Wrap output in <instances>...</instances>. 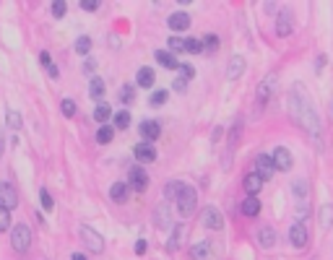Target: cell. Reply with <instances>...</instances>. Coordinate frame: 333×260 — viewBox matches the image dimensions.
Instances as JSON below:
<instances>
[{
	"label": "cell",
	"instance_id": "6da1fadb",
	"mask_svg": "<svg viewBox=\"0 0 333 260\" xmlns=\"http://www.w3.org/2000/svg\"><path fill=\"white\" fill-rule=\"evenodd\" d=\"M289 112H292V117L307 130V133L313 136V141L320 143V117H318V112L313 110L310 99L305 96V91H299L297 86H294L292 94H289Z\"/></svg>",
	"mask_w": 333,
	"mask_h": 260
},
{
	"label": "cell",
	"instance_id": "7a4b0ae2",
	"mask_svg": "<svg viewBox=\"0 0 333 260\" xmlns=\"http://www.w3.org/2000/svg\"><path fill=\"white\" fill-rule=\"evenodd\" d=\"M11 247L16 252H21V255L29 252V247H32V229L26 224H16L11 229Z\"/></svg>",
	"mask_w": 333,
	"mask_h": 260
},
{
	"label": "cell",
	"instance_id": "3957f363",
	"mask_svg": "<svg viewBox=\"0 0 333 260\" xmlns=\"http://www.w3.org/2000/svg\"><path fill=\"white\" fill-rule=\"evenodd\" d=\"M174 206H177V213L180 216H193L195 213V206H198V192H195V187H190V185H185L183 187V192H180V198L174 201Z\"/></svg>",
	"mask_w": 333,
	"mask_h": 260
},
{
	"label": "cell",
	"instance_id": "277c9868",
	"mask_svg": "<svg viewBox=\"0 0 333 260\" xmlns=\"http://www.w3.org/2000/svg\"><path fill=\"white\" fill-rule=\"evenodd\" d=\"M81 240H83V245H86V250H92V252H104V237L97 232V229H92V226H81Z\"/></svg>",
	"mask_w": 333,
	"mask_h": 260
},
{
	"label": "cell",
	"instance_id": "5b68a950",
	"mask_svg": "<svg viewBox=\"0 0 333 260\" xmlns=\"http://www.w3.org/2000/svg\"><path fill=\"white\" fill-rule=\"evenodd\" d=\"M154 224H157V229H162V232H172L174 229L172 226V211H169L167 203H159L157 208H154Z\"/></svg>",
	"mask_w": 333,
	"mask_h": 260
},
{
	"label": "cell",
	"instance_id": "8992f818",
	"mask_svg": "<svg viewBox=\"0 0 333 260\" xmlns=\"http://www.w3.org/2000/svg\"><path fill=\"white\" fill-rule=\"evenodd\" d=\"M18 206V192L11 182H0V208L13 211Z\"/></svg>",
	"mask_w": 333,
	"mask_h": 260
},
{
	"label": "cell",
	"instance_id": "52a82bcc",
	"mask_svg": "<svg viewBox=\"0 0 333 260\" xmlns=\"http://www.w3.org/2000/svg\"><path fill=\"white\" fill-rule=\"evenodd\" d=\"M201 221H203V226H206V229H211V232L224 229V216H221V213H219V208H214V206H208V208L203 211Z\"/></svg>",
	"mask_w": 333,
	"mask_h": 260
},
{
	"label": "cell",
	"instance_id": "ba28073f",
	"mask_svg": "<svg viewBox=\"0 0 333 260\" xmlns=\"http://www.w3.org/2000/svg\"><path fill=\"white\" fill-rule=\"evenodd\" d=\"M294 16H292V11L289 8H281L279 11V16H276V34L279 37H289L292 34V29H294Z\"/></svg>",
	"mask_w": 333,
	"mask_h": 260
},
{
	"label": "cell",
	"instance_id": "9c48e42d",
	"mask_svg": "<svg viewBox=\"0 0 333 260\" xmlns=\"http://www.w3.org/2000/svg\"><path fill=\"white\" fill-rule=\"evenodd\" d=\"M128 185H130L133 190H146V187H148L146 169H143V167H130V172H128Z\"/></svg>",
	"mask_w": 333,
	"mask_h": 260
},
{
	"label": "cell",
	"instance_id": "30bf717a",
	"mask_svg": "<svg viewBox=\"0 0 333 260\" xmlns=\"http://www.w3.org/2000/svg\"><path fill=\"white\" fill-rule=\"evenodd\" d=\"M255 172H258L263 180H271V177H274V172H276L274 159H271L268 154H258V159H255Z\"/></svg>",
	"mask_w": 333,
	"mask_h": 260
},
{
	"label": "cell",
	"instance_id": "8fae6325",
	"mask_svg": "<svg viewBox=\"0 0 333 260\" xmlns=\"http://www.w3.org/2000/svg\"><path fill=\"white\" fill-rule=\"evenodd\" d=\"M274 91H276V73H268V76L260 81V86H258V102L265 104V102L271 99Z\"/></svg>",
	"mask_w": 333,
	"mask_h": 260
},
{
	"label": "cell",
	"instance_id": "7c38bea8",
	"mask_svg": "<svg viewBox=\"0 0 333 260\" xmlns=\"http://www.w3.org/2000/svg\"><path fill=\"white\" fill-rule=\"evenodd\" d=\"M271 159H274L276 169H281V172H289L292 164H294V159H292V154H289V148H284V146H279V148L274 151Z\"/></svg>",
	"mask_w": 333,
	"mask_h": 260
},
{
	"label": "cell",
	"instance_id": "4fadbf2b",
	"mask_svg": "<svg viewBox=\"0 0 333 260\" xmlns=\"http://www.w3.org/2000/svg\"><path fill=\"white\" fill-rule=\"evenodd\" d=\"M289 240H292V245L297 247V250H302L305 245H307V240H310V234H307V226L305 224H294L292 229H289Z\"/></svg>",
	"mask_w": 333,
	"mask_h": 260
},
{
	"label": "cell",
	"instance_id": "5bb4252c",
	"mask_svg": "<svg viewBox=\"0 0 333 260\" xmlns=\"http://www.w3.org/2000/svg\"><path fill=\"white\" fill-rule=\"evenodd\" d=\"M185 234H188V229L183 226V224H177L172 232H169V240H167V250L169 252H177L180 250V245H183V240H185Z\"/></svg>",
	"mask_w": 333,
	"mask_h": 260
},
{
	"label": "cell",
	"instance_id": "9a60e30c",
	"mask_svg": "<svg viewBox=\"0 0 333 260\" xmlns=\"http://www.w3.org/2000/svg\"><path fill=\"white\" fill-rule=\"evenodd\" d=\"M167 26H169L172 31H185V29L190 26V16L183 13V11H177V13H172V16L167 18Z\"/></svg>",
	"mask_w": 333,
	"mask_h": 260
},
{
	"label": "cell",
	"instance_id": "2e32d148",
	"mask_svg": "<svg viewBox=\"0 0 333 260\" xmlns=\"http://www.w3.org/2000/svg\"><path fill=\"white\" fill-rule=\"evenodd\" d=\"M154 57H157L159 65H164V68H169V71H180V65H183L180 60L174 57V52H169V50H157Z\"/></svg>",
	"mask_w": 333,
	"mask_h": 260
},
{
	"label": "cell",
	"instance_id": "e0dca14e",
	"mask_svg": "<svg viewBox=\"0 0 333 260\" xmlns=\"http://www.w3.org/2000/svg\"><path fill=\"white\" fill-rule=\"evenodd\" d=\"M242 73H245V57L234 55V57L229 60V65H227V78H229V81H237Z\"/></svg>",
	"mask_w": 333,
	"mask_h": 260
},
{
	"label": "cell",
	"instance_id": "ac0fdd59",
	"mask_svg": "<svg viewBox=\"0 0 333 260\" xmlns=\"http://www.w3.org/2000/svg\"><path fill=\"white\" fill-rule=\"evenodd\" d=\"M141 136L146 138V143H148V141H157V138L162 136L159 122H157V120H143V122H141Z\"/></svg>",
	"mask_w": 333,
	"mask_h": 260
},
{
	"label": "cell",
	"instance_id": "d6986e66",
	"mask_svg": "<svg viewBox=\"0 0 333 260\" xmlns=\"http://www.w3.org/2000/svg\"><path fill=\"white\" fill-rule=\"evenodd\" d=\"M263 177L258 175V172H250V175L245 177V180H242V187H245L248 190V195H258L260 192V187H263Z\"/></svg>",
	"mask_w": 333,
	"mask_h": 260
},
{
	"label": "cell",
	"instance_id": "ffe728a7",
	"mask_svg": "<svg viewBox=\"0 0 333 260\" xmlns=\"http://www.w3.org/2000/svg\"><path fill=\"white\" fill-rule=\"evenodd\" d=\"M104 94H107V86L102 78H92V83H88V96H92L94 102L104 104Z\"/></svg>",
	"mask_w": 333,
	"mask_h": 260
},
{
	"label": "cell",
	"instance_id": "44dd1931",
	"mask_svg": "<svg viewBox=\"0 0 333 260\" xmlns=\"http://www.w3.org/2000/svg\"><path fill=\"white\" fill-rule=\"evenodd\" d=\"M133 154H136V159L138 161H154V159H157V148H154V146H148V143H138L136 148H133Z\"/></svg>",
	"mask_w": 333,
	"mask_h": 260
},
{
	"label": "cell",
	"instance_id": "7402d4cb",
	"mask_svg": "<svg viewBox=\"0 0 333 260\" xmlns=\"http://www.w3.org/2000/svg\"><path fill=\"white\" fill-rule=\"evenodd\" d=\"M239 211L245 213V216H250V219H253V216H258V213H260V201L255 198V195H248V198L239 203Z\"/></svg>",
	"mask_w": 333,
	"mask_h": 260
},
{
	"label": "cell",
	"instance_id": "603a6c76",
	"mask_svg": "<svg viewBox=\"0 0 333 260\" xmlns=\"http://www.w3.org/2000/svg\"><path fill=\"white\" fill-rule=\"evenodd\" d=\"M154 81H157V73H154V68H141L136 73V83L141 86V89H151Z\"/></svg>",
	"mask_w": 333,
	"mask_h": 260
},
{
	"label": "cell",
	"instance_id": "cb8c5ba5",
	"mask_svg": "<svg viewBox=\"0 0 333 260\" xmlns=\"http://www.w3.org/2000/svg\"><path fill=\"white\" fill-rule=\"evenodd\" d=\"M183 187H185V182H180V180L167 182L164 185V201H177V198H180V192H183Z\"/></svg>",
	"mask_w": 333,
	"mask_h": 260
},
{
	"label": "cell",
	"instance_id": "d4e9b609",
	"mask_svg": "<svg viewBox=\"0 0 333 260\" xmlns=\"http://www.w3.org/2000/svg\"><path fill=\"white\" fill-rule=\"evenodd\" d=\"M190 257L193 260H208L211 257V245L208 242H195L190 247Z\"/></svg>",
	"mask_w": 333,
	"mask_h": 260
},
{
	"label": "cell",
	"instance_id": "484cf974",
	"mask_svg": "<svg viewBox=\"0 0 333 260\" xmlns=\"http://www.w3.org/2000/svg\"><path fill=\"white\" fill-rule=\"evenodd\" d=\"M258 240H260L263 247H274V245H276V232H274V226H260V229H258Z\"/></svg>",
	"mask_w": 333,
	"mask_h": 260
},
{
	"label": "cell",
	"instance_id": "4316f807",
	"mask_svg": "<svg viewBox=\"0 0 333 260\" xmlns=\"http://www.w3.org/2000/svg\"><path fill=\"white\" fill-rule=\"evenodd\" d=\"M128 187L130 185H125V182H115L112 187H109V198H112L115 203H123L128 198Z\"/></svg>",
	"mask_w": 333,
	"mask_h": 260
},
{
	"label": "cell",
	"instance_id": "83f0119b",
	"mask_svg": "<svg viewBox=\"0 0 333 260\" xmlns=\"http://www.w3.org/2000/svg\"><path fill=\"white\" fill-rule=\"evenodd\" d=\"M239 133H242V120H237L229 130V141H227V148H229V154L237 148V141H239Z\"/></svg>",
	"mask_w": 333,
	"mask_h": 260
},
{
	"label": "cell",
	"instance_id": "f1b7e54d",
	"mask_svg": "<svg viewBox=\"0 0 333 260\" xmlns=\"http://www.w3.org/2000/svg\"><path fill=\"white\" fill-rule=\"evenodd\" d=\"M112 117V110H109V104H97V110H94V120L99 125H107V120Z\"/></svg>",
	"mask_w": 333,
	"mask_h": 260
},
{
	"label": "cell",
	"instance_id": "f546056e",
	"mask_svg": "<svg viewBox=\"0 0 333 260\" xmlns=\"http://www.w3.org/2000/svg\"><path fill=\"white\" fill-rule=\"evenodd\" d=\"M185 52H190V55H198V52H203V39L188 37V39H185Z\"/></svg>",
	"mask_w": 333,
	"mask_h": 260
},
{
	"label": "cell",
	"instance_id": "4dcf8cb0",
	"mask_svg": "<svg viewBox=\"0 0 333 260\" xmlns=\"http://www.w3.org/2000/svg\"><path fill=\"white\" fill-rule=\"evenodd\" d=\"M133 99H136V86L125 83L123 89H120V102H123V104H133Z\"/></svg>",
	"mask_w": 333,
	"mask_h": 260
},
{
	"label": "cell",
	"instance_id": "1f68e13d",
	"mask_svg": "<svg viewBox=\"0 0 333 260\" xmlns=\"http://www.w3.org/2000/svg\"><path fill=\"white\" fill-rule=\"evenodd\" d=\"M320 226L323 229H333V206H323V211H320Z\"/></svg>",
	"mask_w": 333,
	"mask_h": 260
},
{
	"label": "cell",
	"instance_id": "d6a6232c",
	"mask_svg": "<svg viewBox=\"0 0 333 260\" xmlns=\"http://www.w3.org/2000/svg\"><path fill=\"white\" fill-rule=\"evenodd\" d=\"M115 138V130H112V125H102L99 130H97V141L99 143H109Z\"/></svg>",
	"mask_w": 333,
	"mask_h": 260
},
{
	"label": "cell",
	"instance_id": "836d02e7",
	"mask_svg": "<svg viewBox=\"0 0 333 260\" xmlns=\"http://www.w3.org/2000/svg\"><path fill=\"white\" fill-rule=\"evenodd\" d=\"M112 122H115V127H120V130H128V125H130V112H128V110L117 112V115L112 117Z\"/></svg>",
	"mask_w": 333,
	"mask_h": 260
},
{
	"label": "cell",
	"instance_id": "e575fe53",
	"mask_svg": "<svg viewBox=\"0 0 333 260\" xmlns=\"http://www.w3.org/2000/svg\"><path fill=\"white\" fill-rule=\"evenodd\" d=\"M167 96H169V91H167V89H159V91H154V94H151L148 104H151V107H162V104L167 102Z\"/></svg>",
	"mask_w": 333,
	"mask_h": 260
},
{
	"label": "cell",
	"instance_id": "d590c367",
	"mask_svg": "<svg viewBox=\"0 0 333 260\" xmlns=\"http://www.w3.org/2000/svg\"><path fill=\"white\" fill-rule=\"evenodd\" d=\"M6 122H8V127H13V130H18L21 125H24V120H21V115H18L16 110H8V115H6Z\"/></svg>",
	"mask_w": 333,
	"mask_h": 260
},
{
	"label": "cell",
	"instance_id": "8d00e7d4",
	"mask_svg": "<svg viewBox=\"0 0 333 260\" xmlns=\"http://www.w3.org/2000/svg\"><path fill=\"white\" fill-rule=\"evenodd\" d=\"M203 50L206 52H216L219 50V37L216 34H206L203 37Z\"/></svg>",
	"mask_w": 333,
	"mask_h": 260
},
{
	"label": "cell",
	"instance_id": "74e56055",
	"mask_svg": "<svg viewBox=\"0 0 333 260\" xmlns=\"http://www.w3.org/2000/svg\"><path fill=\"white\" fill-rule=\"evenodd\" d=\"M88 50H92V39H88V37H78V39H76V52H78V55H86Z\"/></svg>",
	"mask_w": 333,
	"mask_h": 260
},
{
	"label": "cell",
	"instance_id": "f35d334b",
	"mask_svg": "<svg viewBox=\"0 0 333 260\" xmlns=\"http://www.w3.org/2000/svg\"><path fill=\"white\" fill-rule=\"evenodd\" d=\"M60 110H63L65 117H73V115H76V102H73V99H63V102H60Z\"/></svg>",
	"mask_w": 333,
	"mask_h": 260
},
{
	"label": "cell",
	"instance_id": "ab89813d",
	"mask_svg": "<svg viewBox=\"0 0 333 260\" xmlns=\"http://www.w3.org/2000/svg\"><path fill=\"white\" fill-rule=\"evenodd\" d=\"M65 13H68V3H65V0H55V3H52V16L63 18Z\"/></svg>",
	"mask_w": 333,
	"mask_h": 260
},
{
	"label": "cell",
	"instance_id": "60d3db41",
	"mask_svg": "<svg viewBox=\"0 0 333 260\" xmlns=\"http://www.w3.org/2000/svg\"><path fill=\"white\" fill-rule=\"evenodd\" d=\"M167 42H169V52H185V39H180V37H169Z\"/></svg>",
	"mask_w": 333,
	"mask_h": 260
},
{
	"label": "cell",
	"instance_id": "b9f144b4",
	"mask_svg": "<svg viewBox=\"0 0 333 260\" xmlns=\"http://www.w3.org/2000/svg\"><path fill=\"white\" fill-rule=\"evenodd\" d=\"M8 229H11V211L0 208V232H8Z\"/></svg>",
	"mask_w": 333,
	"mask_h": 260
},
{
	"label": "cell",
	"instance_id": "7bdbcfd3",
	"mask_svg": "<svg viewBox=\"0 0 333 260\" xmlns=\"http://www.w3.org/2000/svg\"><path fill=\"white\" fill-rule=\"evenodd\" d=\"M39 201H42V206L47 208V211H52V206H55V203H52V195L47 192V187H42V190H39Z\"/></svg>",
	"mask_w": 333,
	"mask_h": 260
},
{
	"label": "cell",
	"instance_id": "ee69618b",
	"mask_svg": "<svg viewBox=\"0 0 333 260\" xmlns=\"http://www.w3.org/2000/svg\"><path fill=\"white\" fill-rule=\"evenodd\" d=\"M292 190H294L297 198H305V195H307V180H294Z\"/></svg>",
	"mask_w": 333,
	"mask_h": 260
},
{
	"label": "cell",
	"instance_id": "f6af8a7d",
	"mask_svg": "<svg viewBox=\"0 0 333 260\" xmlns=\"http://www.w3.org/2000/svg\"><path fill=\"white\" fill-rule=\"evenodd\" d=\"M193 76H195V68H193V65H188V62H183V65H180V78L190 81Z\"/></svg>",
	"mask_w": 333,
	"mask_h": 260
},
{
	"label": "cell",
	"instance_id": "bcb514c9",
	"mask_svg": "<svg viewBox=\"0 0 333 260\" xmlns=\"http://www.w3.org/2000/svg\"><path fill=\"white\" fill-rule=\"evenodd\" d=\"M172 89H174L177 94H185V91H188V81H185V78H174V81H172Z\"/></svg>",
	"mask_w": 333,
	"mask_h": 260
},
{
	"label": "cell",
	"instance_id": "7dc6e473",
	"mask_svg": "<svg viewBox=\"0 0 333 260\" xmlns=\"http://www.w3.org/2000/svg\"><path fill=\"white\" fill-rule=\"evenodd\" d=\"M39 62H42V65H44V68H47V71H50V68H52V65H55L47 50H42V52H39Z\"/></svg>",
	"mask_w": 333,
	"mask_h": 260
},
{
	"label": "cell",
	"instance_id": "c3c4849f",
	"mask_svg": "<svg viewBox=\"0 0 333 260\" xmlns=\"http://www.w3.org/2000/svg\"><path fill=\"white\" fill-rule=\"evenodd\" d=\"M81 11H97L99 8V0H81Z\"/></svg>",
	"mask_w": 333,
	"mask_h": 260
},
{
	"label": "cell",
	"instance_id": "681fc988",
	"mask_svg": "<svg viewBox=\"0 0 333 260\" xmlns=\"http://www.w3.org/2000/svg\"><path fill=\"white\" fill-rule=\"evenodd\" d=\"M94 68H97V60H94V57H86V60H83V71H86V73H94Z\"/></svg>",
	"mask_w": 333,
	"mask_h": 260
},
{
	"label": "cell",
	"instance_id": "f907efd6",
	"mask_svg": "<svg viewBox=\"0 0 333 260\" xmlns=\"http://www.w3.org/2000/svg\"><path fill=\"white\" fill-rule=\"evenodd\" d=\"M146 250H148V242H146V240H138V242H136V255H146Z\"/></svg>",
	"mask_w": 333,
	"mask_h": 260
},
{
	"label": "cell",
	"instance_id": "816d5d0a",
	"mask_svg": "<svg viewBox=\"0 0 333 260\" xmlns=\"http://www.w3.org/2000/svg\"><path fill=\"white\" fill-rule=\"evenodd\" d=\"M325 60H328L325 55H320V57H318V65H315V71H318V73H320V71L325 68Z\"/></svg>",
	"mask_w": 333,
	"mask_h": 260
},
{
	"label": "cell",
	"instance_id": "f5cc1de1",
	"mask_svg": "<svg viewBox=\"0 0 333 260\" xmlns=\"http://www.w3.org/2000/svg\"><path fill=\"white\" fill-rule=\"evenodd\" d=\"M307 213H310V211H307V206H299V208H297V216H302V219H305Z\"/></svg>",
	"mask_w": 333,
	"mask_h": 260
},
{
	"label": "cell",
	"instance_id": "db71d44e",
	"mask_svg": "<svg viewBox=\"0 0 333 260\" xmlns=\"http://www.w3.org/2000/svg\"><path fill=\"white\" fill-rule=\"evenodd\" d=\"M71 260H88V257H86V255H81V252H76V255H73Z\"/></svg>",
	"mask_w": 333,
	"mask_h": 260
}]
</instances>
